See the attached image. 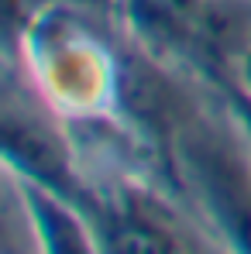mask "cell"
I'll use <instances>...</instances> for the list:
<instances>
[{"mask_svg": "<svg viewBox=\"0 0 251 254\" xmlns=\"http://www.w3.org/2000/svg\"><path fill=\"white\" fill-rule=\"evenodd\" d=\"M234 79L251 93V45H248V52H245V59H241V65H238V76Z\"/></svg>", "mask_w": 251, "mask_h": 254, "instance_id": "6", "label": "cell"}, {"mask_svg": "<svg viewBox=\"0 0 251 254\" xmlns=\"http://www.w3.org/2000/svg\"><path fill=\"white\" fill-rule=\"evenodd\" d=\"M117 14L138 52L168 69H193L200 76L203 0H117Z\"/></svg>", "mask_w": 251, "mask_h": 254, "instance_id": "4", "label": "cell"}, {"mask_svg": "<svg viewBox=\"0 0 251 254\" xmlns=\"http://www.w3.org/2000/svg\"><path fill=\"white\" fill-rule=\"evenodd\" d=\"M93 230L103 251H207L189 234L179 213L141 186H121L114 196H96Z\"/></svg>", "mask_w": 251, "mask_h": 254, "instance_id": "3", "label": "cell"}, {"mask_svg": "<svg viewBox=\"0 0 251 254\" xmlns=\"http://www.w3.org/2000/svg\"><path fill=\"white\" fill-rule=\"evenodd\" d=\"M172 179L227 248L251 251V148L241 130L234 134L193 110L172 144Z\"/></svg>", "mask_w": 251, "mask_h": 254, "instance_id": "1", "label": "cell"}, {"mask_svg": "<svg viewBox=\"0 0 251 254\" xmlns=\"http://www.w3.org/2000/svg\"><path fill=\"white\" fill-rule=\"evenodd\" d=\"M217 93L224 96L231 121H234V127L245 134V141H248V148H251V93L238 83V79H224V83H217Z\"/></svg>", "mask_w": 251, "mask_h": 254, "instance_id": "5", "label": "cell"}, {"mask_svg": "<svg viewBox=\"0 0 251 254\" xmlns=\"http://www.w3.org/2000/svg\"><path fill=\"white\" fill-rule=\"evenodd\" d=\"M86 10H117V0H73Z\"/></svg>", "mask_w": 251, "mask_h": 254, "instance_id": "7", "label": "cell"}, {"mask_svg": "<svg viewBox=\"0 0 251 254\" xmlns=\"http://www.w3.org/2000/svg\"><path fill=\"white\" fill-rule=\"evenodd\" d=\"M3 158L24 182L66 196L93 220L100 199L83 179V172L76 169V155L66 130L45 103L28 96V86L17 89L14 76H7L3 86Z\"/></svg>", "mask_w": 251, "mask_h": 254, "instance_id": "2", "label": "cell"}]
</instances>
